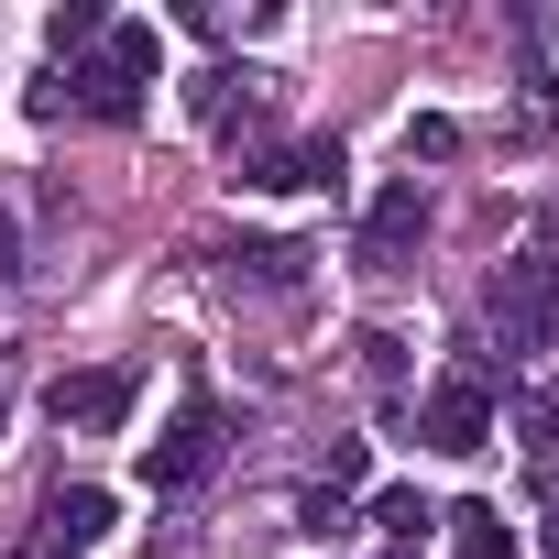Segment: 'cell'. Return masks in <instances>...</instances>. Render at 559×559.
<instances>
[{"instance_id": "cell-1", "label": "cell", "mask_w": 559, "mask_h": 559, "mask_svg": "<svg viewBox=\"0 0 559 559\" xmlns=\"http://www.w3.org/2000/svg\"><path fill=\"white\" fill-rule=\"evenodd\" d=\"M417 439H428L439 461H472V450H493V373H483V362L439 373V384L417 395Z\"/></svg>"}, {"instance_id": "cell-2", "label": "cell", "mask_w": 559, "mask_h": 559, "mask_svg": "<svg viewBox=\"0 0 559 559\" xmlns=\"http://www.w3.org/2000/svg\"><path fill=\"white\" fill-rule=\"evenodd\" d=\"M219 439H230V417H219L209 395H187V406L143 439V483H154V493H198V483L219 472Z\"/></svg>"}, {"instance_id": "cell-3", "label": "cell", "mask_w": 559, "mask_h": 559, "mask_svg": "<svg viewBox=\"0 0 559 559\" xmlns=\"http://www.w3.org/2000/svg\"><path fill=\"white\" fill-rule=\"evenodd\" d=\"M45 417H56V428H88V439H110V428L132 417V362H88V373H56V384H45Z\"/></svg>"}, {"instance_id": "cell-4", "label": "cell", "mask_w": 559, "mask_h": 559, "mask_svg": "<svg viewBox=\"0 0 559 559\" xmlns=\"http://www.w3.org/2000/svg\"><path fill=\"white\" fill-rule=\"evenodd\" d=\"M417 230H428V187H417V176H395V187L362 209V241H352V263H362V274H395V263L417 252Z\"/></svg>"}, {"instance_id": "cell-5", "label": "cell", "mask_w": 559, "mask_h": 559, "mask_svg": "<svg viewBox=\"0 0 559 559\" xmlns=\"http://www.w3.org/2000/svg\"><path fill=\"white\" fill-rule=\"evenodd\" d=\"M67 110L99 121V132H132V121H143V78L110 67V56H78V67H67Z\"/></svg>"}, {"instance_id": "cell-6", "label": "cell", "mask_w": 559, "mask_h": 559, "mask_svg": "<svg viewBox=\"0 0 559 559\" xmlns=\"http://www.w3.org/2000/svg\"><path fill=\"white\" fill-rule=\"evenodd\" d=\"M241 187L286 198V187H341V143H252L241 154Z\"/></svg>"}, {"instance_id": "cell-7", "label": "cell", "mask_w": 559, "mask_h": 559, "mask_svg": "<svg viewBox=\"0 0 559 559\" xmlns=\"http://www.w3.org/2000/svg\"><path fill=\"white\" fill-rule=\"evenodd\" d=\"M88 537H110V493H99V483H67V493L45 504V548H67V559H78Z\"/></svg>"}, {"instance_id": "cell-8", "label": "cell", "mask_w": 559, "mask_h": 559, "mask_svg": "<svg viewBox=\"0 0 559 559\" xmlns=\"http://www.w3.org/2000/svg\"><path fill=\"white\" fill-rule=\"evenodd\" d=\"M439 526H450V559H515V526H504V504H483V493L450 504Z\"/></svg>"}, {"instance_id": "cell-9", "label": "cell", "mask_w": 559, "mask_h": 559, "mask_svg": "<svg viewBox=\"0 0 559 559\" xmlns=\"http://www.w3.org/2000/svg\"><path fill=\"white\" fill-rule=\"evenodd\" d=\"M230 274H241V286H297V274H308V241H241Z\"/></svg>"}, {"instance_id": "cell-10", "label": "cell", "mask_w": 559, "mask_h": 559, "mask_svg": "<svg viewBox=\"0 0 559 559\" xmlns=\"http://www.w3.org/2000/svg\"><path fill=\"white\" fill-rule=\"evenodd\" d=\"M373 526H384L395 548H417V537H428L439 515H428V493H417V483H384V493H373Z\"/></svg>"}, {"instance_id": "cell-11", "label": "cell", "mask_w": 559, "mask_h": 559, "mask_svg": "<svg viewBox=\"0 0 559 559\" xmlns=\"http://www.w3.org/2000/svg\"><path fill=\"white\" fill-rule=\"evenodd\" d=\"M99 34H110L99 0H56V12H45V45H56V56H99Z\"/></svg>"}, {"instance_id": "cell-12", "label": "cell", "mask_w": 559, "mask_h": 559, "mask_svg": "<svg viewBox=\"0 0 559 559\" xmlns=\"http://www.w3.org/2000/svg\"><path fill=\"white\" fill-rule=\"evenodd\" d=\"M99 56H110V67H132V78L154 88V67H165V34H154V23H110V45H99Z\"/></svg>"}, {"instance_id": "cell-13", "label": "cell", "mask_w": 559, "mask_h": 559, "mask_svg": "<svg viewBox=\"0 0 559 559\" xmlns=\"http://www.w3.org/2000/svg\"><path fill=\"white\" fill-rule=\"evenodd\" d=\"M406 154H417V165H450V154H461V121H450V110L406 121Z\"/></svg>"}, {"instance_id": "cell-14", "label": "cell", "mask_w": 559, "mask_h": 559, "mask_svg": "<svg viewBox=\"0 0 559 559\" xmlns=\"http://www.w3.org/2000/svg\"><path fill=\"white\" fill-rule=\"evenodd\" d=\"M352 352H362V373H373V384H406V341H395V330H362Z\"/></svg>"}, {"instance_id": "cell-15", "label": "cell", "mask_w": 559, "mask_h": 559, "mask_svg": "<svg viewBox=\"0 0 559 559\" xmlns=\"http://www.w3.org/2000/svg\"><path fill=\"white\" fill-rule=\"evenodd\" d=\"M0 274H12V219H0Z\"/></svg>"}, {"instance_id": "cell-16", "label": "cell", "mask_w": 559, "mask_h": 559, "mask_svg": "<svg viewBox=\"0 0 559 559\" xmlns=\"http://www.w3.org/2000/svg\"><path fill=\"white\" fill-rule=\"evenodd\" d=\"M373 559H417V548H395V537H384V548H373Z\"/></svg>"}, {"instance_id": "cell-17", "label": "cell", "mask_w": 559, "mask_h": 559, "mask_svg": "<svg viewBox=\"0 0 559 559\" xmlns=\"http://www.w3.org/2000/svg\"><path fill=\"white\" fill-rule=\"evenodd\" d=\"M34 559H67V548H34Z\"/></svg>"}, {"instance_id": "cell-18", "label": "cell", "mask_w": 559, "mask_h": 559, "mask_svg": "<svg viewBox=\"0 0 559 559\" xmlns=\"http://www.w3.org/2000/svg\"><path fill=\"white\" fill-rule=\"evenodd\" d=\"M0 406H12V384H0Z\"/></svg>"}]
</instances>
